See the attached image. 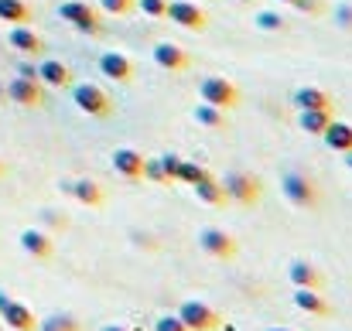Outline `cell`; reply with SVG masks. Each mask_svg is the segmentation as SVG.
Returning a JSON list of instances; mask_svg holds the SVG:
<instances>
[{"label":"cell","instance_id":"cell-37","mask_svg":"<svg viewBox=\"0 0 352 331\" xmlns=\"http://www.w3.org/2000/svg\"><path fill=\"white\" fill-rule=\"evenodd\" d=\"M103 331H126V328H120V325H107Z\"/></svg>","mask_w":352,"mask_h":331},{"label":"cell","instance_id":"cell-10","mask_svg":"<svg viewBox=\"0 0 352 331\" xmlns=\"http://www.w3.org/2000/svg\"><path fill=\"white\" fill-rule=\"evenodd\" d=\"M291 301H294V308H298V311H305V315H315V318H329V315H332L329 301H325L315 287H294Z\"/></svg>","mask_w":352,"mask_h":331},{"label":"cell","instance_id":"cell-28","mask_svg":"<svg viewBox=\"0 0 352 331\" xmlns=\"http://www.w3.org/2000/svg\"><path fill=\"white\" fill-rule=\"evenodd\" d=\"M140 178H151L154 185H171L168 181V174H164V168H161V161L157 157H144V174Z\"/></svg>","mask_w":352,"mask_h":331},{"label":"cell","instance_id":"cell-35","mask_svg":"<svg viewBox=\"0 0 352 331\" xmlns=\"http://www.w3.org/2000/svg\"><path fill=\"white\" fill-rule=\"evenodd\" d=\"M336 17H339V24H342V27H352V7H339V10H336Z\"/></svg>","mask_w":352,"mask_h":331},{"label":"cell","instance_id":"cell-23","mask_svg":"<svg viewBox=\"0 0 352 331\" xmlns=\"http://www.w3.org/2000/svg\"><path fill=\"white\" fill-rule=\"evenodd\" d=\"M195 188V195H199V202H206V205H223L226 202V195H223V185L216 181V178H202V181H195L192 185Z\"/></svg>","mask_w":352,"mask_h":331},{"label":"cell","instance_id":"cell-41","mask_svg":"<svg viewBox=\"0 0 352 331\" xmlns=\"http://www.w3.org/2000/svg\"><path fill=\"white\" fill-rule=\"evenodd\" d=\"M0 174H3V164H0Z\"/></svg>","mask_w":352,"mask_h":331},{"label":"cell","instance_id":"cell-2","mask_svg":"<svg viewBox=\"0 0 352 331\" xmlns=\"http://www.w3.org/2000/svg\"><path fill=\"white\" fill-rule=\"evenodd\" d=\"M199 96H202V103H209L216 110H233L236 103H239V89H236L230 79H223V76L202 79L199 82Z\"/></svg>","mask_w":352,"mask_h":331},{"label":"cell","instance_id":"cell-3","mask_svg":"<svg viewBox=\"0 0 352 331\" xmlns=\"http://www.w3.org/2000/svg\"><path fill=\"white\" fill-rule=\"evenodd\" d=\"M178 318H182V325H185L188 331H216V328H223L219 311H212V308H209V304H202V301H182Z\"/></svg>","mask_w":352,"mask_h":331},{"label":"cell","instance_id":"cell-34","mask_svg":"<svg viewBox=\"0 0 352 331\" xmlns=\"http://www.w3.org/2000/svg\"><path fill=\"white\" fill-rule=\"evenodd\" d=\"M291 7H294V10H301V14H318V10H322V3H318V0H291Z\"/></svg>","mask_w":352,"mask_h":331},{"label":"cell","instance_id":"cell-21","mask_svg":"<svg viewBox=\"0 0 352 331\" xmlns=\"http://www.w3.org/2000/svg\"><path fill=\"white\" fill-rule=\"evenodd\" d=\"M7 41H10V48H17L21 55H38V52H41V38H38L31 27H24V24H14L10 34H7Z\"/></svg>","mask_w":352,"mask_h":331},{"label":"cell","instance_id":"cell-36","mask_svg":"<svg viewBox=\"0 0 352 331\" xmlns=\"http://www.w3.org/2000/svg\"><path fill=\"white\" fill-rule=\"evenodd\" d=\"M342 161H346V168L352 171V150H346V154H342Z\"/></svg>","mask_w":352,"mask_h":331},{"label":"cell","instance_id":"cell-14","mask_svg":"<svg viewBox=\"0 0 352 331\" xmlns=\"http://www.w3.org/2000/svg\"><path fill=\"white\" fill-rule=\"evenodd\" d=\"M100 72L107 79H113V82H130L133 79V62L126 55H120V52H107V55H100Z\"/></svg>","mask_w":352,"mask_h":331},{"label":"cell","instance_id":"cell-7","mask_svg":"<svg viewBox=\"0 0 352 331\" xmlns=\"http://www.w3.org/2000/svg\"><path fill=\"white\" fill-rule=\"evenodd\" d=\"M164 17L175 21L178 27H188V31H206V24H209V17L195 3H188V0H168Z\"/></svg>","mask_w":352,"mask_h":331},{"label":"cell","instance_id":"cell-1","mask_svg":"<svg viewBox=\"0 0 352 331\" xmlns=\"http://www.w3.org/2000/svg\"><path fill=\"white\" fill-rule=\"evenodd\" d=\"M280 192H284V198H287L291 205H298V209H315V205H318V185H315L308 174H301V171L284 174Z\"/></svg>","mask_w":352,"mask_h":331},{"label":"cell","instance_id":"cell-19","mask_svg":"<svg viewBox=\"0 0 352 331\" xmlns=\"http://www.w3.org/2000/svg\"><path fill=\"white\" fill-rule=\"evenodd\" d=\"M154 62H157L161 69H168V72H182V69H188V55H185L178 45H171V41L154 45Z\"/></svg>","mask_w":352,"mask_h":331},{"label":"cell","instance_id":"cell-9","mask_svg":"<svg viewBox=\"0 0 352 331\" xmlns=\"http://www.w3.org/2000/svg\"><path fill=\"white\" fill-rule=\"evenodd\" d=\"M17 242H21V249H24L28 256H34V260H52V256H55L52 236L41 232V229H24V232L17 236Z\"/></svg>","mask_w":352,"mask_h":331},{"label":"cell","instance_id":"cell-22","mask_svg":"<svg viewBox=\"0 0 352 331\" xmlns=\"http://www.w3.org/2000/svg\"><path fill=\"white\" fill-rule=\"evenodd\" d=\"M332 123V110H301L298 116V126L311 137H322V130Z\"/></svg>","mask_w":352,"mask_h":331},{"label":"cell","instance_id":"cell-29","mask_svg":"<svg viewBox=\"0 0 352 331\" xmlns=\"http://www.w3.org/2000/svg\"><path fill=\"white\" fill-rule=\"evenodd\" d=\"M256 27H260V31H280V27H284V17L274 14V10H260V14H256Z\"/></svg>","mask_w":352,"mask_h":331},{"label":"cell","instance_id":"cell-8","mask_svg":"<svg viewBox=\"0 0 352 331\" xmlns=\"http://www.w3.org/2000/svg\"><path fill=\"white\" fill-rule=\"evenodd\" d=\"M199 246H202L209 256H219V260H233L236 256V239L230 232H223V229H202Z\"/></svg>","mask_w":352,"mask_h":331},{"label":"cell","instance_id":"cell-24","mask_svg":"<svg viewBox=\"0 0 352 331\" xmlns=\"http://www.w3.org/2000/svg\"><path fill=\"white\" fill-rule=\"evenodd\" d=\"M0 21L7 24H28L31 21V10L24 0H0Z\"/></svg>","mask_w":352,"mask_h":331},{"label":"cell","instance_id":"cell-27","mask_svg":"<svg viewBox=\"0 0 352 331\" xmlns=\"http://www.w3.org/2000/svg\"><path fill=\"white\" fill-rule=\"evenodd\" d=\"M209 171L206 168H199L195 161H182L178 164V174H175V181H182V185H195V181H202Z\"/></svg>","mask_w":352,"mask_h":331},{"label":"cell","instance_id":"cell-25","mask_svg":"<svg viewBox=\"0 0 352 331\" xmlns=\"http://www.w3.org/2000/svg\"><path fill=\"white\" fill-rule=\"evenodd\" d=\"M192 116H195L202 126H212V130H223V126H226V116H223V110H216V106H209V103H199Z\"/></svg>","mask_w":352,"mask_h":331},{"label":"cell","instance_id":"cell-26","mask_svg":"<svg viewBox=\"0 0 352 331\" xmlns=\"http://www.w3.org/2000/svg\"><path fill=\"white\" fill-rule=\"evenodd\" d=\"M34 331H82L72 315H48Z\"/></svg>","mask_w":352,"mask_h":331},{"label":"cell","instance_id":"cell-40","mask_svg":"<svg viewBox=\"0 0 352 331\" xmlns=\"http://www.w3.org/2000/svg\"><path fill=\"white\" fill-rule=\"evenodd\" d=\"M280 3H291V0H280Z\"/></svg>","mask_w":352,"mask_h":331},{"label":"cell","instance_id":"cell-12","mask_svg":"<svg viewBox=\"0 0 352 331\" xmlns=\"http://www.w3.org/2000/svg\"><path fill=\"white\" fill-rule=\"evenodd\" d=\"M62 192H65V195H72V198H76V202H82V205H103V202H107V192H103L96 181H89V178L62 181Z\"/></svg>","mask_w":352,"mask_h":331},{"label":"cell","instance_id":"cell-39","mask_svg":"<svg viewBox=\"0 0 352 331\" xmlns=\"http://www.w3.org/2000/svg\"><path fill=\"white\" fill-rule=\"evenodd\" d=\"M0 96H3V86H0Z\"/></svg>","mask_w":352,"mask_h":331},{"label":"cell","instance_id":"cell-13","mask_svg":"<svg viewBox=\"0 0 352 331\" xmlns=\"http://www.w3.org/2000/svg\"><path fill=\"white\" fill-rule=\"evenodd\" d=\"M0 318H3V325L10 331H34L38 328V318H34L31 308L21 304V301H7L3 311H0Z\"/></svg>","mask_w":352,"mask_h":331},{"label":"cell","instance_id":"cell-4","mask_svg":"<svg viewBox=\"0 0 352 331\" xmlns=\"http://www.w3.org/2000/svg\"><path fill=\"white\" fill-rule=\"evenodd\" d=\"M219 185H223L226 202H236V205H253V202H256V195H260V181H256L253 174H246V171H233V174H226Z\"/></svg>","mask_w":352,"mask_h":331},{"label":"cell","instance_id":"cell-20","mask_svg":"<svg viewBox=\"0 0 352 331\" xmlns=\"http://www.w3.org/2000/svg\"><path fill=\"white\" fill-rule=\"evenodd\" d=\"M38 79L45 82V86H55V89H65L69 82H72V72L58 62V58H45L41 65H38Z\"/></svg>","mask_w":352,"mask_h":331},{"label":"cell","instance_id":"cell-32","mask_svg":"<svg viewBox=\"0 0 352 331\" xmlns=\"http://www.w3.org/2000/svg\"><path fill=\"white\" fill-rule=\"evenodd\" d=\"M157 161H161V168H164L168 181H175V174H178V164H182V157H178V154H161Z\"/></svg>","mask_w":352,"mask_h":331},{"label":"cell","instance_id":"cell-15","mask_svg":"<svg viewBox=\"0 0 352 331\" xmlns=\"http://www.w3.org/2000/svg\"><path fill=\"white\" fill-rule=\"evenodd\" d=\"M287 277H291L294 287H315V290H322V284H325L322 270H318L315 263H308V260H291Z\"/></svg>","mask_w":352,"mask_h":331},{"label":"cell","instance_id":"cell-6","mask_svg":"<svg viewBox=\"0 0 352 331\" xmlns=\"http://www.w3.org/2000/svg\"><path fill=\"white\" fill-rule=\"evenodd\" d=\"M72 103L79 106V110L86 113V116H110V96L96 86V82H79L76 89H72Z\"/></svg>","mask_w":352,"mask_h":331},{"label":"cell","instance_id":"cell-5","mask_svg":"<svg viewBox=\"0 0 352 331\" xmlns=\"http://www.w3.org/2000/svg\"><path fill=\"white\" fill-rule=\"evenodd\" d=\"M58 17L62 21H69L76 31H82V34H100V14L89 7V3H82V0H65V3H58Z\"/></svg>","mask_w":352,"mask_h":331},{"label":"cell","instance_id":"cell-17","mask_svg":"<svg viewBox=\"0 0 352 331\" xmlns=\"http://www.w3.org/2000/svg\"><path fill=\"white\" fill-rule=\"evenodd\" d=\"M113 171L123 178H140L144 174V154L133 147H117L113 150Z\"/></svg>","mask_w":352,"mask_h":331},{"label":"cell","instance_id":"cell-18","mask_svg":"<svg viewBox=\"0 0 352 331\" xmlns=\"http://www.w3.org/2000/svg\"><path fill=\"white\" fill-rule=\"evenodd\" d=\"M322 140H325V147H329V150H336V154L352 150V123H339V119H332V123L322 130Z\"/></svg>","mask_w":352,"mask_h":331},{"label":"cell","instance_id":"cell-31","mask_svg":"<svg viewBox=\"0 0 352 331\" xmlns=\"http://www.w3.org/2000/svg\"><path fill=\"white\" fill-rule=\"evenodd\" d=\"M154 331H188V328L182 325L178 315H161V318L154 321Z\"/></svg>","mask_w":352,"mask_h":331},{"label":"cell","instance_id":"cell-33","mask_svg":"<svg viewBox=\"0 0 352 331\" xmlns=\"http://www.w3.org/2000/svg\"><path fill=\"white\" fill-rule=\"evenodd\" d=\"M100 3H103V10H107V14H126L137 0H100Z\"/></svg>","mask_w":352,"mask_h":331},{"label":"cell","instance_id":"cell-38","mask_svg":"<svg viewBox=\"0 0 352 331\" xmlns=\"http://www.w3.org/2000/svg\"><path fill=\"white\" fill-rule=\"evenodd\" d=\"M267 331H291V328H267Z\"/></svg>","mask_w":352,"mask_h":331},{"label":"cell","instance_id":"cell-30","mask_svg":"<svg viewBox=\"0 0 352 331\" xmlns=\"http://www.w3.org/2000/svg\"><path fill=\"white\" fill-rule=\"evenodd\" d=\"M133 7H140L147 17H154V21H157V17H164V10H168V0H137Z\"/></svg>","mask_w":352,"mask_h":331},{"label":"cell","instance_id":"cell-16","mask_svg":"<svg viewBox=\"0 0 352 331\" xmlns=\"http://www.w3.org/2000/svg\"><path fill=\"white\" fill-rule=\"evenodd\" d=\"M291 103H294L298 110H332V96H329L325 89H318V86H301V89H294V93H291Z\"/></svg>","mask_w":352,"mask_h":331},{"label":"cell","instance_id":"cell-11","mask_svg":"<svg viewBox=\"0 0 352 331\" xmlns=\"http://www.w3.org/2000/svg\"><path fill=\"white\" fill-rule=\"evenodd\" d=\"M17 106H38L41 103V82L38 79H24V76H17L14 82H7V89H3Z\"/></svg>","mask_w":352,"mask_h":331}]
</instances>
